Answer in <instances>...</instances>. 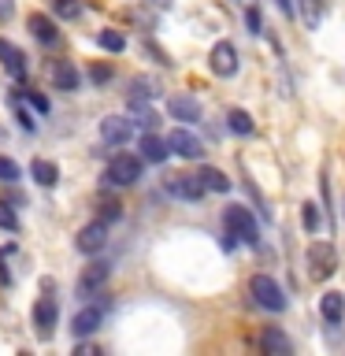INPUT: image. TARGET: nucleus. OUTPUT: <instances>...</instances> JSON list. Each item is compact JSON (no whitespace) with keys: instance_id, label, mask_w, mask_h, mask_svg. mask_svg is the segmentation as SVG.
<instances>
[{"instance_id":"obj_29","label":"nucleus","mask_w":345,"mask_h":356,"mask_svg":"<svg viewBox=\"0 0 345 356\" xmlns=\"http://www.w3.org/2000/svg\"><path fill=\"white\" fill-rule=\"evenodd\" d=\"M0 182H19V163L0 156Z\"/></svg>"},{"instance_id":"obj_3","label":"nucleus","mask_w":345,"mask_h":356,"mask_svg":"<svg viewBox=\"0 0 345 356\" xmlns=\"http://www.w3.org/2000/svg\"><path fill=\"white\" fill-rule=\"evenodd\" d=\"M108 186H134L141 178V156H130V152H119L115 160L108 163Z\"/></svg>"},{"instance_id":"obj_10","label":"nucleus","mask_w":345,"mask_h":356,"mask_svg":"<svg viewBox=\"0 0 345 356\" xmlns=\"http://www.w3.org/2000/svg\"><path fill=\"white\" fill-rule=\"evenodd\" d=\"M167 189L182 200H200L204 197V182L197 175H167Z\"/></svg>"},{"instance_id":"obj_36","label":"nucleus","mask_w":345,"mask_h":356,"mask_svg":"<svg viewBox=\"0 0 345 356\" xmlns=\"http://www.w3.org/2000/svg\"><path fill=\"white\" fill-rule=\"evenodd\" d=\"M278 8H282V15H286V19H294V15H297L294 0H278Z\"/></svg>"},{"instance_id":"obj_37","label":"nucleus","mask_w":345,"mask_h":356,"mask_svg":"<svg viewBox=\"0 0 345 356\" xmlns=\"http://www.w3.org/2000/svg\"><path fill=\"white\" fill-rule=\"evenodd\" d=\"M11 19V0H0V22Z\"/></svg>"},{"instance_id":"obj_17","label":"nucleus","mask_w":345,"mask_h":356,"mask_svg":"<svg viewBox=\"0 0 345 356\" xmlns=\"http://www.w3.org/2000/svg\"><path fill=\"white\" fill-rule=\"evenodd\" d=\"M93 204H97V219H100V222H115V219H122L119 197H115V193H108V189H104V193H97Z\"/></svg>"},{"instance_id":"obj_40","label":"nucleus","mask_w":345,"mask_h":356,"mask_svg":"<svg viewBox=\"0 0 345 356\" xmlns=\"http://www.w3.org/2000/svg\"><path fill=\"white\" fill-rule=\"evenodd\" d=\"M342 216H345V204H342Z\"/></svg>"},{"instance_id":"obj_13","label":"nucleus","mask_w":345,"mask_h":356,"mask_svg":"<svg viewBox=\"0 0 345 356\" xmlns=\"http://www.w3.org/2000/svg\"><path fill=\"white\" fill-rule=\"evenodd\" d=\"M167 111H171L178 122H197L200 119V104L193 97H171L167 100Z\"/></svg>"},{"instance_id":"obj_28","label":"nucleus","mask_w":345,"mask_h":356,"mask_svg":"<svg viewBox=\"0 0 345 356\" xmlns=\"http://www.w3.org/2000/svg\"><path fill=\"white\" fill-rule=\"evenodd\" d=\"M297 4H300V11H305V22L316 30V26H319V11H323V4H327V0H297Z\"/></svg>"},{"instance_id":"obj_30","label":"nucleus","mask_w":345,"mask_h":356,"mask_svg":"<svg viewBox=\"0 0 345 356\" xmlns=\"http://www.w3.org/2000/svg\"><path fill=\"white\" fill-rule=\"evenodd\" d=\"M11 108H15V119H19V127H22V130H30V134L38 130V122H33V115H30V111L19 104V100H11Z\"/></svg>"},{"instance_id":"obj_18","label":"nucleus","mask_w":345,"mask_h":356,"mask_svg":"<svg viewBox=\"0 0 345 356\" xmlns=\"http://www.w3.org/2000/svg\"><path fill=\"white\" fill-rule=\"evenodd\" d=\"M33 319H38L41 334H49V330L56 327V319H60V308H56V300H52V297H41L38 305H33Z\"/></svg>"},{"instance_id":"obj_25","label":"nucleus","mask_w":345,"mask_h":356,"mask_svg":"<svg viewBox=\"0 0 345 356\" xmlns=\"http://www.w3.org/2000/svg\"><path fill=\"white\" fill-rule=\"evenodd\" d=\"M52 15L56 19H78L82 15V4L78 0H52Z\"/></svg>"},{"instance_id":"obj_19","label":"nucleus","mask_w":345,"mask_h":356,"mask_svg":"<svg viewBox=\"0 0 345 356\" xmlns=\"http://www.w3.org/2000/svg\"><path fill=\"white\" fill-rule=\"evenodd\" d=\"M30 33L41 44H56V38H60V33H56V22L49 15H41V11H33V15H30Z\"/></svg>"},{"instance_id":"obj_27","label":"nucleus","mask_w":345,"mask_h":356,"mask_svg":"<svg viewBox=\"0 0 345 356\" xmlns=\"http://www.w3.org/2000/svg\"><path fill=\"white\" fill-rule=\"evenodd\" d=\"M156 93H160L156 82H145V78H134V82H130V100H149Z\"/></svg>"},{"instance_id":"obj_39","label":"nucleus","mask_w":345,"mask_h":356,"mask_svg":"<svg viewBox=\"0 0 345 356\" xmlns=\"http://www.w3.org/2000/svg\"><path fill=\"white\" fill-rule=\"evenodd\" d=\"M234 4H241V8H249V4H252V0H234Z\"/></svg>"},{"instance_id":"obj_9","label":"nucleus","mask_w":345,"mask_h":356,"mask_svg":"<svg viewBox=\"0 0 345 356\" xmlns=\"http://www.w3.org/2000/svg\"><path fill=\"white\" fill-rule=\"evenodd\" d=\"M130 134H134V122H130L127 115H108V119H100V138H104L108 145H127Z\"/></svg>"},{"instance_id":"obj_16","label":"nucleus","mask_w":345,"mask_h":356,"mask_svg":"<svg viewBox=\"0 0 345 356\" xmlns=\"http://www.w3.org/2000/svg\"><path fill=\"white\" fill-rule=\"evenodd\" d=\"M167 141L163 138H156L152 130H145V138H141V160H149V163H163L167 160Z\"/></svg>"},{"instance_id":"obj_24","label":"nucleus","mask_w":345,"mask_h":356,"mask_svg":"<svg viewBox=\"0 0 345 356\" xmlns=\"http://www.w3.org/2000/svg\"><path fill=\"white\" fill-rule=\"evenodd\" d=\"M97 41H100V49H108V52H122V49H127V38H122L119 30H100Z\"/></svg>"},{"instance_id":"obj_5","label":"nucleus","mask_w":345,"mask_h":356,"mask_svg":"<svg viewBox=\"0 0 345 356\" xmlns=\"http://www.w3.org/2000/svg\"><path fill=\"white\" fill-rule=\"evenodd\" d=\"M74 245H78V252H86V256L100 252V249H104V245H108V222L93 219V222H89V227H82V230H78Z\"/></svg>"},{"instance_id":"obj_20","label":"nucleus","mask_w":345,"mask_h":356,"mask_svg":"<svg viewBox=\"0 0 345 356\" xmlns=\"http://www.w3.org/2000/svg\"><path fill=\"white\" fill-rule=\"evenodd\" d=\"M134 127H145V130H152L156 122H160V115H156V111L145 104V100H130V115H127Z\"/></svg>"},{"instance_id":"obj_22","label":"nucleus","mask_w":345,"mask_h":356,"mask_svg":"<svg viewBox=\"0 0 345 356\" xmlns=\"http://www.w3.org/2000/svg\"><path fill=\"white\" fill-rule=\"evenodd\" d=\"M30 175L38 178L41 186H56V182H60V167H56L52 160H33L30 163Z\"/></svg>"},{"instance_id":"obj_4","label":"nucleus","mask_w":345,"mask_h":356,"mask_svg":"<svg viewBox=\"0 0 345 356\" xmlns=\"http://www.w3.org/2000/svg\"><path fill=\"white\" fill-rule=\"evenodd\" d=\"M308 267H312V278H330L338 271V252H334L327 241H316L308 249Z\"/></svg>"},{"instance_id":"obj_7","label":"nucleus","mask_w":345,"mask_h":356,"mask_svg":"<svg viewBox=\"0 0 345 356\" xmlns=\"http://www.w3.org/2000/svg\"><path fill=\"white\" fill-rule=\"evenodd\" d=\"M208 63H211V71H216L219 78L238 74V52H234V44H230V41H216V49H211Z\"/></svg>"},{"instance_id":"obj_15","label":"nucleus","mask_w":345,"mask_h":356,"mask_svg":"<svg viewBox=\"0 0 345 356\" xmlns=\"http://www.w3.org/2000/svg\"><path fill=\"white\" fill-rule=\"evenodd\" d=\"M260 345H264V353H271V356H289V353H294V341H289L278 327H267Z\"/></svg>"},{"instance_id":"obj_23","label":"nucleus","mask_w":345,"mask_h":356,"mask_svg":"<svg viewBox=\"0 0 345 356\" xmlns=\"http://www.w3.org/2000/svg\"><path fill=\"white\" fill-rule=\"evenodd\" d=\"M200 182H204V189H216V193H230V178L219 171V167H204V171L197 175Z\"/></svg>"},{"instance_id":"obj_14","label":"nucleus","mask_w":345,"mask_h":356,"mask_svg":"<svg viewBox=\"0 0 345 356\" xmlns=\"http://www.w3.org/2000/svg\"><path fill=\"white\" fill-rule=\"evenodd\" d=\"M52 86L56 89H60V93H74V89H78V71H74V67L71 63H67V60H60V63H52Z\"/></svg>"},{"instance_id":"obj_8","label":"nucleus","mask_w":345,"mask_h":356,"mask_svg":"<svg viewBox=\"0 0 345 356\" xmlns=\"http://www.w3.org/2000/svg\"><path fill=\"white\" fill-rule=\"evenodd\" d=\"M104 300H97V305H86L78 316L71 319V330L78 334V338H86V334H93V330H100V323H104Z\"/></svg>"},{"instance_id":"obj_35","label":"nucleus","mask_w":345,"mask_h":356,"mask_svg":"<svg viewBox=\"0 0 345 356\" xmlns=\"http://www.w3.org/2000/svg\"><path fill=\"white\" fill-rule=\"evenodd\" d=\"M30 104L38 108V111H49V100H45L41 93H30Z\"/></svg>"},{"instance_id":"obj_21","label":"nucleus","mask_w":345,"mask_h":356,"mask_svg":"<svg viewBox=\"0 0 345 356\" xmlns=\"http://www.w3.org/2000/svg\"><path fill=\"white\" fill-rule=\"evenodd\" d=\"M319 312H323V319L327 323H342V316H345V297L342 293H327L319 300Z\"/></svg>"},{"instance_id":"obj_12","label":"nucleus","mask_w":345,"mask_h":356,"mask_svg":"<svg viewBox=\"0 0 345 356\" xmlns=\"http://www.w3.org/2000/svg\"><path fill=\"white\" fill-rule=\"evenodd\" d=\"M0 63H4V71L15 78V82H26V56L4 38H0Z\"/></svg>"},{"instance_id":"obj_34","label":"nucleus","mask_w":345,"mask_h":356,"mask_svg":"<svg viewBox=\"0 0 345 356\" xmlns=\"http://www.w3.org/2000/svg\"><path fill=\"white\" fill-rule=\"evenodd\" d=\"M245 22H249L252 33H260V11H256L252 4H249V11H245Z\"/></svg>"},{"instance_id":"obj_31","label":"nucleus","mask_w":345,"mask_h":356,"mask_svg":"<svg viewBox=\"0 0 345 356\" xmlns=\"http://www.w3.org/2000/svg\"><path fill=\"white\" fill-rule=\"evenodd\" d=\"M305 230H308V234L319 230V204H312V200L305 204Z\"/></svg>"},{"instance_id":"obj_2","label":"nucleus","mask_w":345,"mask_h":356,"mask_svg":"<svg viewBox=\"0 0 345 356\" xmlns=\"http://www.w3.org/2000/svg\"><path fill=\"white\" fill-rule=\"evenodd\" d=\"M249 293H252L256 305L267 308V312H286V293L278 289V282H275L271 275H252Z\"/></svg>"},{"instance_id":"obj_33","label":"nucleus","mask_w":345,"mask_h":356,"mask_svg":"<svg viewBox=\"0 0 345 356\" xmlns=\"http://www.w3.org/2000/svg\"><path fill=\"white\" fill-rule=\"evenodd\" d=\"M89 78H93V82H108V78H111V67H104V63L89 67Z\"/></svg>"},{"instance_id":"obj_32","label":"nucleus","mask_w":345,"mask_h":356,"mask_svg":"<svg viewBox=\"0 0 345 356\" xmlns=\"http://www.w3.org/2000/svg\"><path fill=\"white\" fill-rule=\"evenodd\" d=\"M0 227H4V230H11V234L19 230V219H15V211H11V208L4 204V200H0Z\"/></svg>"},{"instance_id":"obj_38","label":"nucleus","mask_w":345,"mask_h":356,"mask_svg":"<svg viewBox=\"0 0 345 356\" xmlns=\"http://www.w3.org/2000/svg\"><path fill=\"white\" fill-rule=\"evenodd\" d=\"M74 353H78V356H97V349H93V345H78Z\"/></svg>"},{"instance_id":"obj_26","label":"nucleus","mask_w":345,"mask_h":356,"mask_svg":"<svg viewBox=\"0 0 345 356\" xmlns=\"http://www.w3.org/2000/svg\"><path fill=\"white\" fill-rule=\"evenodd\" d=\"M227 119H230V130H234V134H241V138H249V134H252V119H249V111H238V108H234Z\"/></svg>"},{"instance_id":"obj_11","label":"nucleus","mask_w":345,"mask_h":356,"mask_svg":"<svg viewBox=\"0 0 345 356\" xmlns=\"http://www.w3.org/2000/svg\"><path fill=\"white\" fill-rule=\"evenodd\" d=\"M108 275H111V264H104V260L89 264L86 271H82V278H78V293H82V297L97 293V289H100V286L108 282Z\"/></svg>"},{"instance_id":"obj_1","label":"nucleus","mask_w":345,"mask_h":356,"mask_svg":"<svg viewBox=\"0 0 345 356\" xmlns=\"http://www.w3.org/2000/svg\"><path fill=\"white\" fill-rule=\"evenodd\" d=\"M223 222H227L230 238H238L241 245H256V241H260V230H256V219L249 216V208L230 204L227 211H223Z\"/></svg>"},{"instance_id":"obj_6","label":"nucleus","mask_w":345,"mask_h":356,"mask_svg":"<svg viewBox=\"0 0 345 356\" xmlns=\"http://www.w3.org/2000/svg\"><path fill=\"white\" fill-rule=\"evenodd\" d=\"M167 149L178 152V156H186V160H197V156L204 152V141H200L193 130L175 127V130H171V138H167Z\"/></svg>"}]
</instances>
